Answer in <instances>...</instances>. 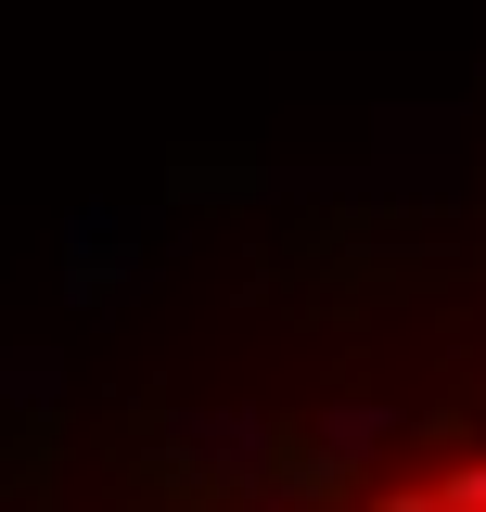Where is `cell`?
I'll return each mask as SVG.
<instances>
[{"instance_id":"cell-1","label":"cell","mask_w":486,"mask_h":512,"mask_svg":"<svg viewBox=\"0 0 486 512\" xmlns=\"http://www.w3.org/2000/svg\"><path fill=\"white\" fill-rule=\"evenodd\" d=\"M192 512H486V397H320L167 436Z\"/></svg>"}]
</instances>
